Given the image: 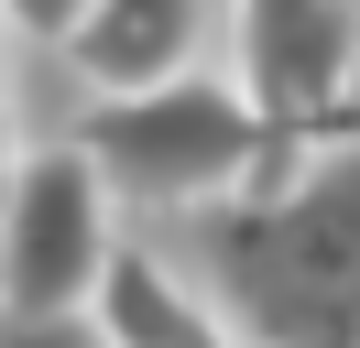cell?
<instances>
[{"mask_svg":"<svg viewBox=\"0 0 360 348\" xmlns=\"http://www.w3.org/2000/svg\"><path fill=\"white\" fill-rule=\"evenodd\" d=\"M120 261V196L77 142H44L0 185V316H77Z\"/></svg>","mask_w":360,"mask_h":348,"instance_id":"3","label":"cell"},{"mask_svg":"<svg viewBox=\"0 0 360 348\" xmlns=\"http://www.w3.org/2000/svg\"><path fill=\"white\" fill-rule=\"evenodd\" d=\"M11 163H22V142H11V87H0V185H11Z\"/></svg>","mask_w":360,"mask_h":348,"instance_id":"8","label":"cell"},{"mask_svg":"<svg viewBox=\"0 0 360 348\" xmlns=\"http://www.w3.org/2000/svg\"><path fill=\"white\" fill-rule=\"evenodd\" d=\"M197 44H207V0H88L66 65L98 98H142V87L197 76Z\"/></svg>","mask_w":360,"mask_h":348,"instance_id":"5","label":"cell"},{"mask_svg":"<svg viewBox=\"0 0 360 348\" xmlns=\"http://www.w3.org/2000/svg\"><path fill=\"white\" fill-rule=\"evenodd\" d=\"M186 348H240V337H229V326H207V337H186Z\"/></svg>","mask_w":360,"mask_h":348,"instance_id":"9","label":"cell"},{"mask_svg":"<svg viewBox=\"0 0 360 348\" xmlns=\"http://www.w3.org/2000/svg\"><path fill=\"white\" fill-rule=\"evenodd\" d=\"M0 348H110V326L77 304V316H0Z\"/></svg>","mask_w":360,"mask_h":348,"instance_id":"7","label":"cell"},{"mask_svg":"<svg viewBox=\"0 0 360 348\" xmlns=\"http://www.w3.org/2000/svg\"><path fill=\"white\" fill-rule=\"evenodd\" d=\"M77 22H88V0H0V33L11 44H55V55H66Z\"/></svg>","mask_w":360,"mask_h":348,"instance_id":"6","label":"cell"},{"mask_svg":"<svg viewBox=\"0 0 360 348\" xmlns=\"http://www.w3.org/2000/svg\"><path fill=\"white\" fill-rule=\"evenodd\" d=\"M77 152L98 163V185L120 207H164V218H207L273 163V120L251 109L240 76L197 65L175 87H142V98H88Z\"/></svg>","mask_w":360,"mask_h":348,"instance_id":"2","label":"cell"},{"mask_svg":"<svg viewBox=\"0 0 360 348\" xmlns=\"http://www.w3.org/2000/svg\"><path fill=\"white\" fill-rule=\"evenodd\" d=\"M186 272L240 348H360V120L273 142V163L197 218Z\"/></svg>","mask_w":360,"mask_h":348,"instance_id":"1","label":"cell"},{"mask_svg":"<svg viewBox=\"0 0 360 348\" xmlns=\"http://www.w3.org/2000/svg\"><path fill=\"white\" fill-rule=\"evenodd\" d=\"M229 55L273 142L360 120V0H229Z\"/></svg>","mask_w":360,"mask_h":348,"instance_id":"4","label":"cell"}]
</instances>
